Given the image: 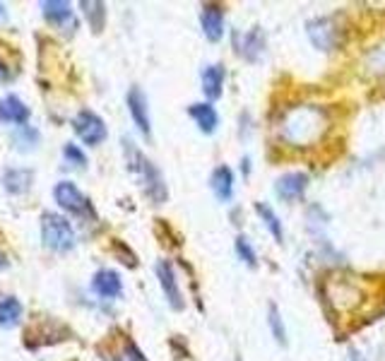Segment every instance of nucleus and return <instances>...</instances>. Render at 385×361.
<instances>
[{
	"mask_svg": "<svg viewBox=\"0 0 385 361\" xmlns=\"http://www.w3.org/2000/svg\"><path fill=\"white\" fill-rule=\"evenodd\" d=\"M328 128V116L321 106H298L292 109L282 118L280 135L287 145L292 147H306L316 142Z\"/></svg>",
	"mask_w": 385,
	"mask_h": 361,
	"instance_id": "f257e3e1",
	"label": "nucleus"
},
{
	"mask_svg": "<svg viewBox=\"0 0 385 361\" xmlns=\"http://www.w3.org/2000/svg\"><path fill=\"white\" fill-rule=\"evenodd\" d=\"M125 155H128L130 169L138 174L140 183L145 186L147 195H150L154 202H164L166 200V188H164V181H161V174L156 171V166L147 159L143 152L135 150L130 142H125Z\"/></svg>",
	"mask_w": 385,
	"mask_h": 361,
	"instance_id": "f03ea898",
	"label": "nucleus"
},
{
	"mask_svg": "<svg viewBox=\"0 0 385 361\" xmlns=\"http://www.w3.org/2000/svg\"><path fill=\"white\" fill-rule=\"evenodd\" d=\"M42 234H44V243L53 251H70L75 243V234L73 227L65 217H58L53 212H46L42 217Z\"/></svg>",
	"mask_w": 385,
	"mask_h": 361,
	"instance_id": "7ed1b4c3",
	"label": "nucleus"
},
{
	"mask_svg": "<svg viewBox=\"0 0 385 361\" xmlns=\"http://www.w3.org/2000/svg\"><path fill=\"white\" fill-rule=\"evenodd\" d=\"M53 197L63 210L75 212L80 217H94V210L89 205V200L78 191V186H73L70 181H60L58 186L53 188Z\"/></svg>",
	"mask_w": 385,
	"mask_h": 361,
	"instance_id": "20e7f679",
	"label": "nucleus"
},
{
	"mask_svg": "<svg viewBox=\"0 0 385 361\" xmlns=\"http://www.w3.org/2000/svg\"><path fill=\"white\" fill-rule=\"evenodd\" d=\"M73 128L84 145H92V147L99 145V142H104V137H106L104 121H101L96 114H92V111H80V114L73 118Z\"/></svg>",
	"mask_w": 385,
	"mask_h": 361,
	"instance_id": "39448f33",
	"label": "nucleus"
},
{
	"mask_svg": "<svg viewBox=\"0 0 385 361\" xmlns=\"http://www.w3.org/2000/svg\"><path fill=\"white\" fill-rule=\"evenodd\" d=\"M335 22L328 17H318L313 22H308V37H311L313 46H318L321 51H330L335 46Z\"/></svg>",
	"mask_w": 385,
	"mask_h": 361,
	"instance_id": "423d86ee",
	"label": "nucleus"
},
{
	"mask_svg": "<svg viewBox=\"0 0 385 361\" xmlns=\"http://www.w3.org/2000/svg\"><path fill=\"white\" fill-rule=\"evenodd\" d=\"M156 277H159V284H161V289H164V294H166V299H169L171 306L183 308V299H181V292H179V282H176L174 267H171L169 261L156 263Z\"/></svg>",
	"mask_w": 385,
	"mask_h": 361,
	"instance_id": "0eeeda50",
	"label": "nucleus"
},
{
	"mask_svg": "<svg viewBox=\"0 0 385 361\" xmlns=\"http://www.w3.org/2000/svg\"><path fill=\"white\" fill-rule=\"evenodd\" d=\"M200 24L210 42H220L222 34H224V15H222L220 5H202Z\"/></svg>",
	"mask_w": 385,
	"mask_h": 361,
	"instance_id": "6e6552de",
	"label": "nucleus"
},
{
	"mask_svg": "<svg viewBox=\"0 0 385 361\" xmlns=\"http://www.w3.org/2000/svg\"><path fill=\"white\" fill-rule=\"evenodd\" d=\"M306 186H308V176L298 174V171H292V174H285L280 181L275 183V191L282 200L292 202V200H298V197L303 195Z\"/></svg>",
	"mask_w": 385,
	"mask_h": 361,
	"instance_id": "1a4fd4ad",
	"label": "nucleus"
},
{
	"mask_svg": "<svg viewBox=\"0 0 385 361\" xmlns=\"http://www.w3.org/2000/svg\"><path fill=\"white\" fill-rule=\"evenodd\" d=\"M128 109L130 116H133L135 125L143 130L145 135H150V111H147V99L140 87H133L128 94Z\"/></svg>",
	"mask_w": 385,
	"mask_h": 361,
	"instance_id": "9d476101",
	"label": "nucleus"
},
{
	"mask_svg": "<svg viewBox=\"0 0 385 361\" xmlns=\"http://www.w3.org/2000/svg\"><path fill=\"white\" fill-rule=\"evenodd\" d=\"M92 287H94V292L104 299H116L120 292H123V284H120L118 272H114V270H99L96 272L94 279H92Z\"/></svg>",
	"mask_w": 385,
	"mask_h": 361,
	"instance_id": "9b49d317",
	"label": "nucleus"
},
{
	"mask_svg": "<svg viewBox=\"0 0 385 361\" xmlns=\"http://www.w3.org/2000/svg\"><path fill=\"white\" fill-rule=\"evenodd\" d=\"M212 191H215L217 200L226 202L234 191V174H231L229 166H217L215 174H212Z\"/></svg>",
	"mask_w": 385,
	"mask_h": 361,
	"instance_id": "f8f14e48",
	"label": "nucleus"
},
{
	"mask_svg": "<svg viewBox=\"0 0 385 361\" xmlns=\"http://www.w3.org/2000/svg\"><path fill=\"white\" fill-rule=\"evenodd\" d=\"M188 114L192 116V121H195L202 133H212L217 128V123H220V116H217V111L210 104H192Z\"/></svg>",
	"mask_w": 385,
	"mask_h": 361,
	"instance_id": "ddd939ff",
	"label": "nucleus"
},
{
	"mask_svg": "<svg viewBox=\"0 0 385 361\" xmlns=\"http://www.w3.org/2000/svg\"><path fill=\"white\" fill-rule=\"evenodd\" d=\"M222 85H224V68L222 65H210L202 70V89L210 99H220Z\"/></svg>",
	"mask_w": 385,
	"mask_h": 361,
	"instance_id": "4468645a",
	"label": "nucleus"
},
{
	"mask_svg": "<svg viewBox=\"0 0 385 361\" xmlns=\"http://www.w3.org/2000/svg\"><path fill=\"white\" fill-rule=\"evenodd\" d=\"M42 12H44V17H46L48 22H53V24H63L65 19L73 17L70 3H63V0H44Z\"/></svg>",
	"mask_w": 385,
	"mask_h": 361,
	"instance_id": "2eb2a0df",
	"label": "nucleus"
},
{
	"mask_svg": "<svg viewBox=\"0 0 385 361\" xmlns=\"http://www.w3.org/2000/svg\"><path fill=\"white\" fill-rule=\"evenodd\" d=\"M19 316H22V303L15 297H0V325L10 328L17 323Z\"/></svg>",
	"mask_w": 385,
	"mask_h": 361,
	"instance_id": "dca6fc26",
	"label": "nucleus"
},
{
	"mask_svg": "<svg viewBox=\"0 0 385 361\" xmlns=\"http://www.w3.org/2000/svg\"><path fill=\"white\" fill-rule=\"evenodd\" d=\"M364 68L371 75H385V42L376 44L371 51L366 53V60H364Z\"/></svg>",
	"mask_w": 385,
	"mask_h": 361,
	"instance_id": "f3484780",
	"label": "nucleus"
},
{
	"mask_svg": "<svg viewBox=\"0 0 385 361\" xmlns=\"http://www.w3.org/2000/svg\"><path fill=\"white\" fill-rule=\"evenodd\" d=\"M256 212L262 217V222H265V227L270 229V234L277 238V241H282L285 238V231H282V222L280 217L275 215V212L270 210V207L265 205V202H256Z\"/></svg>",
	"mask_w": 385,
	"mask_h": 361,
	"instance_id": "a211bd4d",
	"label": "nucleus"
},
{
	"mask_svg": "<svg viewBox=\"0 0 385 361\" xmlns=\"http://www.w3.org/2000/svg\"><path fill=\"white\" fill-rule=\"evenodd\" d=\"M262 49V37L260 32H251L246 34V37H241V44H239V51L243 55H246L248 60H256L258 53H260Z\"/></svg>",
	"mask_w": 385,
	"mask_h": 361,
	"instance_id": "6ab92c4d",
	"label": "nucleus"
},
{
	"mask_svg": "<svg viewBox=\"0 0 385 361\" xmlns=\"http://www.w3.org/2000/svg\"><path fill=\"white\" fill-rule=\"evenodd\" d=\"M3 116L17 121V123H24V121H27V109H24V104L17 99V96H8V99H5V106H3Z\"/></svg>",
	"mask_w": 385,
	"mask_h": 361,
	"instance_id": "aec40b11",
	"label": "nucleus"
},
{
	"mask_svg": "<svg viewBox=\"0 0 385 361\" xmlns=\"http://www.w3.org/2000/svg\"><path fill=\"white\" fill-rule=\"evenodd\" d=\"M267 320H270V330H272V335L277 337V342L287 344V330H285V323H282L280 311H277L275 303H270V308H267Z\"/></svg>",
	"mask_w": 385,
	"mask_h": 361,
	"instance_id": "412c9836",
	"label": "nucleus"
},
{
	"mask_svg": "<svg viewBox=\"0 0 385 361\" xmlns=\"http://www.w3.org/2000/svg\"><path fill=\"white\" fill-rule=\"evenodd\" d=\"M234 246H236V256H239L241 261L246 263V265H251V267L256 265V263H258L256 251L251 248V243H248L246 236H236V243H234Z\"/></svg>",
	"mask_w": 385,
	"mask_h": 361,
	"instance_id": "4be33fe9",
	"label": "nucleus"
},
{
	"mask_svg": "<svg viewBox=\"0 0 385 361\" xmlns=\"http://www.w3.org/2000/svg\"><path fill=\"white\" fill-rule=\"evenodd\" d=\"M84 8V15L89 17V22H92L94 29H101V24H104V5L101 3H82Z\"/></svg>",
	"mask_w": 385,
	"mask_h": 361,
	"instance_id": "5701e85b",
	"label": "nucleus"
},
{
	"mask_svg": "<svg viewBox=\"0 0 385 361\" xmlns=\"http://www.w3.org/2000/svg\"><path fill=\"white\" fill-rule=\"evenodd\" d=\"M118 361H147V359H145V354L140 352V347H135L133 342H128L123 349H120Z\"/></svg>",
	"mask_w": 385,
	"mask_h": 361,
	"instance_id": "b1692460",
	"label": "nucleus"
},
{
	"mask_svg": "<svg viewBox=\"0 0 385 361\" xmlns=\"http://www.w3.org/2000/svg\"><path fill=\"white\" fill-rule=\"evenodd\" d=\"M63 155H65V159H68V164H73V166H84V161H87L84 155L75 145H65Z\"/></svg>",
	"mask_w": 385,
	"mask_h": 361,
	"instance_id": "393cba45",
	"label": "nucleus"
},
{
	"mask_svg": "<svg viewBox=\"0 0 385 361\" xmlns=\"http://www.w3.org/2000/svg\"><path fill=\"white\" fill-rule=\"evenodd\" d=\"M5 265H8V263H5V256H3V253H0V270H3Z\"/></svg>",
	"mask_w": 385,
	"mask_h": 361,
	"instance_id": "a878e982",
	"label": "nucleus"
},
{
	"mask_svg": "<svg viewBox=\"0 0 385 361\" xmlns=\"http://www.w3.org/2000/svg\"><path fill=\"white\" fill-rule=\"evenodd\" d=\"M3 10H5V8L0 5V19H5V12H3Z\"/></svg>",
	"mask_w": 385,
	"mask_h": 361,
	"instance_id": "bb28decb",
	"label": "nucleus"
}]
</instances>
